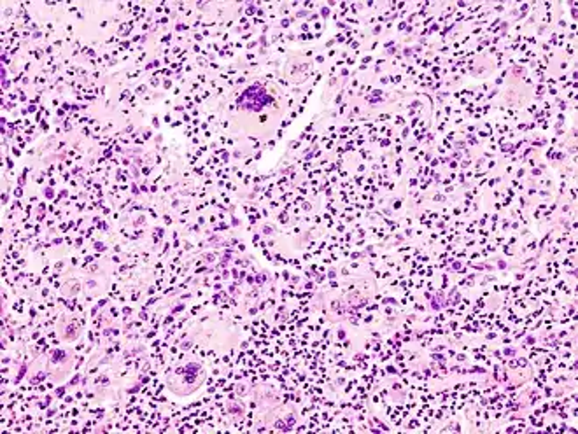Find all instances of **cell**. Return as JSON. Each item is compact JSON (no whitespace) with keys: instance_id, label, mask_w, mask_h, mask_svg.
Listing matches in <instances>:
<instances>
[{"instance_id":"obj_1","label":"cell","mask_w":578,"mask_h":434,"mask_svg":"<svg viewBox=\"0 0 578 434\" xmlns=\"http://www.w3.org/2000/svg\"><path fill=\"white\" fill-rule=\"evenodd\" d=\"M268 104H272V97L265 91V88L254 86L247 88V90L242 93V97L238 98V105L245 111H261L263 107H266Z\"/></svg>"}]
</instances>
